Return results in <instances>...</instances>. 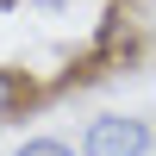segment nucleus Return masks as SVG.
<instances>
[{
    "label": "nucleus",
    "instance_id": "f257e3e1",
    "mask_svg": "<svg viewBox=\"0 0 156 156\" xmlns=\"http://www.w3.org/2000/svg\"><path fill=\"white\" fill-rule=\"evenodd\" d=\"M150 144H156L150 119H131V112H100L81 131V156H150Z\"/></svg>",
    "mask_w": 156,
    "mask_h": 156
},
{
    "label": "nucleus",
    "instance_id": "f03ea898",
    "mask_svg": "<svg viewBox=\"0 0 156 156\" xmlns=\"http://www.w3.org/2000/svg\"><path fill=\"white\" fill-rule=\"evenodd\" d=\"M25 100H31V75H25V69H0V125L19 119Z\"/></svg>",
    "mask_w": 156,
    "mask_h": 156
},
{
    "label": "nucleus",
    "instance_id": "7ed1b4c3",
    "mask_svg": "<svg viewBox=\"0 0 156 156\" xmlns=\"http://www.w3.org/2000/svg\"><path fill=\"white\" fill-rule=\"evenodd\" d=\"M12 156H81L75 144H62V137H31V144H19Z\"/></svg>",
    "mask_w": 156,
    "mask_h": 156
}]
</instances>
